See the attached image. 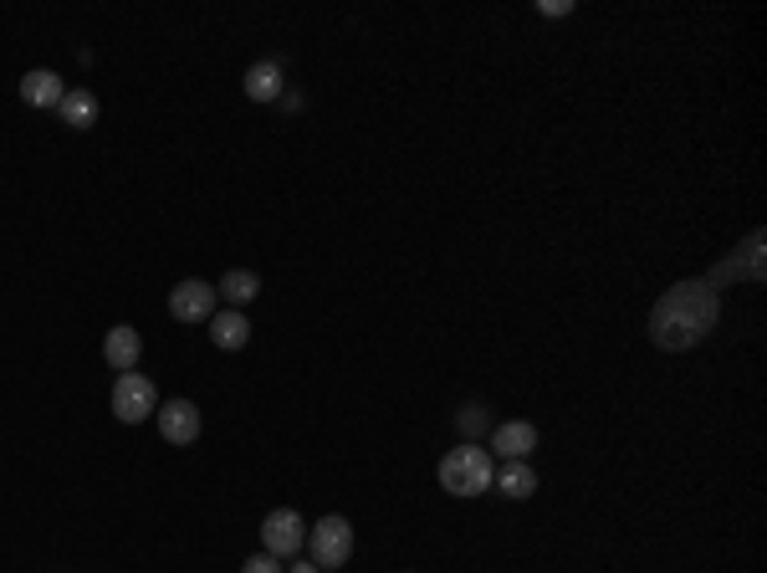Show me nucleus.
<instances>
[{"mask_svg": "<svg viewBox=\"0 0 767 573\" xmlns=\"http://www.w3.org/2000/svg\"><path fill=\"white\" fill-rule=\"evenodd\" d=\"M287 573H322V569H317L313 558H307V563H292V569H287Z\"/></svg>", "mask_w": 767, "mask_h": 573, "instance_id": "20", "label": "nucleus"}, {"mask_svg": "<svg viewBox=\"0 0 767 573\" xmlns=\"http://www.w3.org/2000/svg\"><path fill=\"white\" fill-rule=\"evenodd\" d=\"M205 328H210V343H216V349H226V354H235V349H246V343H251V322H246V313H241V307H226V313H216Z\"/></svg>", "mask_w": 767, "mask_h": 573, "instance_id": "12", "label": "nucleus"}, {"mask_svg": "<svg viewBox=\"0 0 767 573\" xmlns=\"http://www.w3.org/2000/svg\"><path fill=\"white\" fill-rule=\"evenodd\" d=\"M497 491L501 497H512V502H522V497H533L537 491V472L527 466V461H507L497 472Z\"/></svg>", "mask_w": 767, "mask_h": 573, "instance_id": "15", "label": "nucleus"}, {"mask_svg": "<svg viewBox=\"0 0 767 573\" xmlns=\"http://www.w3.org/2000/svg\"><path fill=\"white\" fill-rule=\"evenodd\" d=\"M287 93V72L282 62H256V68H246V98L251 102H277Z\"/></svg>", "mask_w": 767, "mask_h": 573, "instance_id": "13", "label": "nucleus"}, {"mask_svg": "<svg viewBox=\"0 0 767 573\" xmlns=\"http://www.w3.org/2000/svg\"><path fill=\"white\" fill-rule=\"evenodd\" d=\"M62 98H68V83H62L57 72L36 68L21 77V102H26V108H57Z\"/></svg>", "mask_w": 767, "mask_h": 573, "instance_id": "11", "label": "nucleus"}, {"mask_svg": "<svg viewBox=\"0 0 767 573\" xmlns=\"http://www.w3.org/2000/svg\"><path fill=\"white\" fill-rule=\"evenodd\" d=\"M307 553L317 569H343L353 558V527L349 517H322L317 527H307Z\"/></svg>", "mask_w": 767, "mask_h": 573, "instance_id": "3", "label": "nucleus"}, {"mask_svg": "<svg viewBox=\"0 0 767 573\" xmlns=\"http://www.w3.org/2000/svg\"><path fill=\"white\" fill-rule=\"evenodd\" d=\"M241 573H287V563L282 558H271V553H256V558L241 563Z\"/></svg>", "mask_w": 767, "mask_h": 573, "instance_id": "17", "label": "nucleus"}, {"mask_svg": "<svg viewBox=\"0 0 767 573\" xmlns=\"http://www.w3.org/2000/svg\"><path fill=\"white\" fill-rule=\"evenodd\" d=\"M440 487L451 491V497H482V491H491V451H482L476 440H461L455 451L440 455Z\"/></svg>", "mask_w": 767, "mask_h": 573, "instance_id": "2", "label": "nucleus"}, {"mask_svg": "<svg viewBox=\"0 0 767 573\" xmlns=\"http://www.w3.org/2000/svg\"><path fill=\"white\" fill-rule=\"evenodd\" d=\"M216 286L200 282V277H190V282H180L174 292H169V318L174 322H210L216 318Z\"/></svg>", "mask_w": 767, "mask_h": 573, "instance_id": "6", "label": "nucleus"}, {"mask_svg": "<svg viewBox=\"0 0 767 573\" xmlns=\"http://www.w3.org/2000/svg\"><path fill=\"white\" fill-rule=\"evenodd\" d=\"M138 354H144V338H138V328H129V322L108 328V338H102V358H108V369L129 374L138 364Z\"/></svg>", "mask_w": 767, "mask_h": 573, "instance_id": "9", "label": "nucleus"}, {"mask_svg": "<svg viewBox=\"0 0 767 573\" xmlns=\"http://www.w3.org/2000/svg\"><path fill=\"white\" fill-rule=\"evenodd\" d=\"M216 292H220V297H226L231 307H246L251 297L261 292V277H256V271H241V267H235V271H226V277L216 282Z\"/></svg>", "mask_w": 767, "mask_h": 573, "instance_id": "16", "label": "nucleus"}, {"mask_svg": "<svg viewBox=\"0 0 767 573\" xmlns=\"http://www.w3.org/2000/svg\"><path fill=\"white\" fill-rule=\"evenodd\" d=\"M261 548L287 563L297 548H307V523H302L292 507H277V512H267V523H261Z\"/></svg>", "mask_w": 767, "mask_h": 573, "instance_id": "5", "label": "nucleus"}, {"mask_svg": "<svg viewBox=\"0 0 767 573\" xmlns=\"http://www.w3.org/2000/svg\"><path fill=\"white\" fill-rule=\"evenodd\" d=\"M57 113H62L68 129H93V123H98V98H93L87 87H68V98L57 102Z\"/></svg>", "mask_w": 767, "mask_h": 573, "instance_id": "14", "label": "nucleus"}, {"mask_svg": "<svg viewBox=\"0 0 767 573\" xmlns=\"http://www.w3.org/2000/svg\"><path fill=\"white\" fill-rule=\"evenodd\" d=\"M154 410H159V389H154V379H144V374H118V385H113V415L123 425H138V420H149Z\"/></svg>", "mask_w": 767, "mask_h": 573, "instance_id": "4", "label": "nucleus"}, {"mask_svg": "<svg viewBox=\"0 0 767 573\" xmlns=\"http://www.w3.org/2000/svg\"><path fill=\"white\" fill-rule=\"evenodd\" d=\"M491 451L507 455V461H527L537 451V425L533 420H507L491 430Z\"/></svg>", "mask_w": 767, "mask_h": 573, "instance_id": "8", "label": "nucleus"}, {"mask_svg": "<svg viewBox=\"0 0 767 573\" xmlns=\"http://www.w3.org/2000/svg\"><path fill=\"white\" fill-rule=\"evenodd\" d=\"M568 11H573L568 0H543V16H568Z\"/></svg>", "mask_w": 767, "mask_h": 573, "instance_id": "19", "label": "nucleus"}, {"mask_svg": "<svg viewBox=\"0 0 767 573\" xmlns=\"http://www.w3.org/2000/svg\"><path fill=\"white\" fill-rule=\"evenodd\" d=\"M763 231H752L742 241V256H727L717 271H711V282H727V277H747V282H763Z\"/></svg>", "mask_w": 767, "mask_h": 573, "instance_id": "10", "label": "nucleus"}, {"mask_svg": "<svg viewBox=\"0 0 767 573\" xmlns=\"http://www.w3.org/2000/svg\"><path fill=\"white\" fill-rule=\"evenodd\" d=\"M721 318V297L711 282H675L655 303L650 313V338L655 349H670V354H681V349H696L701 338L717 328Z\"/></svg>", "mask_w": 767, "mask_h": 573, "instance_id": "1", "label": "nucleus"}, {"mask_svg": "<svg viewBox=\"0 0 767 573\" xmlns=\"http://www.w3.org/2000/svg\"><path fill=\"white\" fill-rule=\"evenodd\" d=\"M154 420H159V436L169 446H195L200 440V405L195 400H165L154 410Z\"/></svg>", "mask_w": 767, "mask_h": 573, "instance_id": "7", "label": "nucleus"}, {"mask_svg": "<svg viewBox=\"0 0 767 573\" xmlns=\"http://www.w3.org/2000/svg\"><path fill=\"white\" fill-rule=\"evenodd\" d=\"M482 425H486V410H482V405H466V410H461V430H466V436H476Z\"/></svg>", "mask_w": 767, "mask_h": 573, "instance_id": "18", "label": "nucleus"}]
</instances>
